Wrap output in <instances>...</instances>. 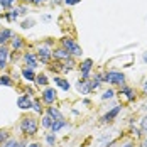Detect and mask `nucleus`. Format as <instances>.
Returning <instances> with one entry per match:
<instances>
[{"mask_svg": "<svg viewBox=\"0 0 147 147\" xmlns=\"http://www.w3.org/2000/svg\"><path fill=\"white\" fill-rule=\"evenodd\" d=\"M37 129H39V123H37L36 118H32V117L22 118V122H20V130L26 134V135H34V134L37 132Z\"/></svg>", "mask_w": 147, "mask_h": 147, "instance_id": "1", "label": "nucleus"}, {"mask_svg": "<svg viewBox=\"0 0 147 147\" xmlns=\"http://www.w3.org/2000/svg\"><path fill=\"white\" fill-rule=\"evenodd\" d=\"M103 81L110 83V85H123L125 83V74L120 73V71H108V73L103 74Z\"/></svg>", "mask_w": 147, "mask_h": 147, "instance_id": "2", "label": "nucleus"}, {"mask_svg": "<svg viewBox=\"0 0 147 147\" xmlns=\"http://www.w3.org/2000/svg\"><path fill=\"white\" fill-rule=\"evenodd\" d=\"M63 47L71 54V56H81V47H80V44L76 42V41H73L71 37H63Z\"/></svg>", "mask_w": 147, "mask_h": 147, "instance_id": "3", "label": "nucleus"}, {"mask_svg": "<svg viewBox=\"0 0 147 147\" xmlns=\"http://www.w3.org/2000/svg\"><path fill=\"white\" fill-rule=\"evenodd\" d=\"M37 58L41 59V63H49L51 58H53V51L47 47V46H41L39 47V51H37Z\"/></svg>", "mask_w": 147, "mask_h": 147, "instance_id": "4", "label": "nucleus"}, {"mask_svg": "<svg viewBox=\"0 0 147 147\" xmlns=\"http://www.w3.org/2000/svg\"><path fill=\"white\" fill-rule=\"evenodd\" d=\"M91 68H93V59H85V61L80 64V69H81V80H88Z\"/></svg>", "mask_w": 147, "mask_h": 147, "instance_id": "5", "label": "nucleus"}, {"mask_svg": "<svg viewBox=\"0 0 147 147\" xmlns=\"http://www.w3.org/2000/svg\"><path fill=\"white\" fill-rule=\"evenodd\" d=\"M17 107H19L20 110H29V108H32V100L29 98V95L19 96V98H17Z\"/></svg>", "mask_w": 147, "mask_h": 147, "instance_id": "6", "label": "nucleus"}, {"mask_svg": "<svg viewBox=\"0 0 147 147\" xmlns=\"http://www.w3.org/2000/svg\"><path fill=\"white\" fill-rule=\"evenodd\" d=\"M120 110H122V107H120V105H115L110 112H107V113L102 117V122H105V123H107V122H112V120H113V118L120 113Z\"/></svg>", "mask_w": 147, "mask_h": 147, "instance_id": "7", "label": "nucleus"}, {"mask_svg": "<svg viewBox=\"0 0 147 147\" xmlns=\"http://www.w3.org/2000/svg\"><path fill=\"white\" fill-rule=\"evenodd\" d=\"M53 58L58 59V61H66V59L71 58V54H69L64 47H61V49H54V51H53Z\"/></svg>", "mask_w": 147, "mask_h": 147, "instance_id": "8", "label": "nucleus"}, {"mask_svg": "<svg viewBox=\"0 0 147 147\" xmlns=\"http://www.w3.org/2000/svg\"><path fill=\"white\" fill-rule=\"evenodd\" d=\"M76 88L80 93H83V95H86L91 91V83H90V80H80L78 83H76Z\"/></svg>", "mask_w": 147, "mask_h": 147, "instance_id": "9", "label": "nucleus"}, {"mask_svg": "<svg viewBox=\"0 0 147 147\" xmlns=\"http://www.w3.org/2000/svg\"><path fill=\"white\" fill-rule=\"evenodd\" d=\"M42 100L46 103H53L56 100V90L54 88H46L44 93H42Z\"/></svg>", "mask_w": 147, "mask_h": 147, "instance_id": "10", "label": "nucleus"}, {"mask_svg": "<svg viewBox=\"0 0 147 147\" xmlns=\"http://www.w3.org/2000/svg\"><path fill=\"white\" fill-rule=\"evenodd\" d=\"M24 61H26V64L29 66L30 69H36V68H37V58H36L32 53H26V54H24Z\"/></svg>", "mask_w": 147, "mask_h": 147, "instance_id": "11", "label": "nucleus"}, {"mask_svg": "<svg viewBox=\"0 0 147 147\" xmlns=\"http://www.w3.org/2000/svg\"><path fill=\"white\" fill-rule=\"evenodd\" d=\"M12 37H14V34H12L10 29H0V46H3L9 39H12Z\"/></svg>", "mask_w": 147, "mask_h": 147, "instance_id": "12", "label": "nucleus"}, {"mask_svg": "<svg viewBox=\"0 0 147 147\" xmlns=\"http://www.w3.org/2000/svg\"><path fill=\"white\" fill-rule=\"evenodd\" d=\"M54 83H56L61 90H64V91H68V90L71 88V85L68 83V80H64V78H61V76H56V78H54Z\"/></svg>", "mask_w": 147, "mask_h": 147, "instance_id": "13", "label": "nucleus"}, {"mask_svg": "<svg viewBox=\"0 0 147 147\" xmlns=\"http://www.w3.org/2000/svg\"><path fill=\"white\" fill-rule=\"evenodd\" d=\"M47 115L53 118L54 122H56V120H63V115H61V112H59V110H56L54 107H49V108H47Z\"/></svg>", "mask_w": 147, "mask_h": 147, "instance_id": "14", "label": "nucleus"}, {"mask_svg": "<svg viewBox=\"0 0 147 147\" xmlns=\"http://www.w3.org/2000/svg\"><path fill=\"white\" fill-rule=\"evenodd\" d=\"M120 93H123V95H125V98H127L129 102H132V100H135L134 90H132V88H129V86H123V85H122V91H120Z\"/></svg>", "mask_w": 147, "mask_h": 147, "instance_id": "15", "label": "nucleus"}, {"mask_svg": "<svg viewBox=\"0 0 147 147\" xmlns=\"http://www.w3.org/2000/svg\"><path fill=\"white\" fill-rule=\"evenodd\" d=\"M22 46H24V39L19 37V36H14V37H12V49H14V51H19Z\"/></svg>", "mask_w": 147, "mask_h": 147, "instance_id": "16", "label": "nucleus"}, {"mask_svg": "<svg viewBox=\"0 0 147 147\" xmlns=\"http://www.w3.org/2000/svg\"><path fill=\"white\" fill-rule=\"evenodd\" d=\"M22 76H24V80H27V81H34V80H36V73H34V69H30V68L22 69Z\"/></svg>", "mask_w": 147, "mask_h": 147, "instance_id": "17", "label": "nucleus"}, {"mask_svg": "<svg viewBox=\"0 0 147 147\" xmlns=\"http://www.w3.org/2000/svg\"><path fill=\"white\" fill-rule=\"evenodd\" d=\"M34 81H36L39 86H46V85L49 83L47 76H46V74H42V73H41V74H36V80H34Z\"/></svg>", "mask_w": 147, "mask_h": 147, "instance_id": "18", "label": "nucleus"}, {"mask_svg": "<svg viewBox=\"0 0 147 147\" xmlns=\"http://www.w3.org/2000/svg\"><path fill=\"white\" fill-rule=\"evenodd\" d=\"M63 127H66V122H64V120H56V122H53L51 130H53V134H56L58 130H61Z\"/></svg>", "mask_w": 147, "mask_h": 147, "instance_id": "19", "label": "nucleus"}, {"mask_svg": "<svg viewBox=\"0 0 147 147\" xmlns=\"http://www.w3.org/2000/svg\"><path fill=\"white\" fill-rule=\"evenodd\" d=\"M0 85H2V86H12V85H14V81H12V78H10V76L3 74V76H0Z\"/></svg>", "mask_w": 147, "mask_h": 147, "instance_id": "20", "label": "nucleus"}, {"mask_svg": "<svg viewBox=\"0 0 147 147\" xmlns=\"http://www.w3.org/2000/svg\"><path fill=\"white\" fill-rule=\"evenodd\" d=\"M19 10H17V9H14V10H10V12H7V14L3 15V17H5V19H7V20H9V22H12V20H15V19H17V17H19Z\"/></svg>", "mask_w": 147, "mask_h": 147, "instance_id": "21", "label": "nucleus"}, {"mask_svg": "<svg viewBox=\"0 0 147 147\" xmlns=\"http://www.w3.org/2000/svg\"><path fill=\"white\" fill-rule=\"evenodd\" d=\"M53 122H54V120L46 113L44 117H42V122H41V123H42V127H44V129H51V127H53Z\"/></svg>", "mask_w": 147, "mask_h": 147, "instance_id": "22", "label": "nucleus"}, {"mask_svg": "<svg viewBox=\"0 0 147 147\" xmlns=\"http://www.w3.org/2000/svg\"><path fill=\"white\" fill-rule=\"evenodd\" d=\"M115 96V91L112 88H108L107 91H103V95H102V100H112Z\"/></svg>", "mask_w": 147, "mask_h": 147, "instance_id": "23", "label": "nucleus"}, {"mask_svg": "<svg viewBox=\"0 0 147 147\" xmlns=\"http://www.w3.org/2000/svg\"><path fill=\"white\" fill-rule=\"evenodd\" d=\"M34 24H36V20H34V19H26V20L20 24V27H22V29H30Z\"/></svg>", "mask_w": 147, "mask_h": 147, "instance_id": "24", "label": "nucleus"}, {"mask_svg": "<svg viewBox=\"0 0 147 147\" xmlns=\"http://www.w3.org/2000/svg\"><path fill=\"white\" fill-rule=\"evenodd\" d=\"M46 142H47V146H49V147H53V146H54V142H56V135H54V134L46 135Z\"/></svg>", "mask_w": 147, "mask_h": 147, "instance_id": "25", "label": "nucleus"}, {"mask_svg": "<svg viewBox=\"0 0 147 147\" xmlns=\"http://www.w3.org/2000/svg\"><path fill=\"white\" fill-rule=\"evenodd\" d=\"M7 56H9V49L5 46H0V59L7 61Z\"/></svg>", "mask_w": 147, "mask_h": 147, "instance_id": "26", "label": "nucleus"}, {"mask_svg": "<svg viewBox=\"0 0 147 147\" xmlns=\"http://www.w3.org/2000/svg\"><path fill=\"white\" fill-rule=\"evenodd\" d=\"M15 0H0V7H3V9H10L12 5H14Z\"/></svg>", "mask_w": 147, "mask_h": 147, "instance_id": "27", "label": "nucleus"}, {"mask_svg": "<svg viewBox=\"0 0 147 147\" xmlns=\"http://www.w3.org/2000/svg\"><path fill=\"white\" fill-rule=\"evenodd\" d=\"M3 147H19V142H17L15 139H9V140L3 144Z\"/></svg>", "mask_w": 147, "mask_h": 147, "instance_id": "28", "label": "nucleus"}, {"mask_svg": "<svg viewBox=\"0 0 147 147\" xmlns=\"http://www.w3.org/2000/svg\"><path fill=\"white\" fill-rule=\"evenodd\" d=\"M32 108H34L37 113H41V103H39V100H32Z\"/></svg>", "mask_w": 147, "mask_h": 147, "instance_id": "29", "label": "nucleus"}, {"mask_svg": "<svg viewBox=\"0 0 147 147\" xmlns=\"http://www.w3.org/2000/svg\"><path fill=\"white\" fill-rule=\"evenodd\" d=\"M140 130H144V132L147 134V115L140 120Z\"/></svg>", "mask_w": 147, "mask_h": 147, "instance_id": "30", "label": "nucleus"}, {"mask_svg": "<svg viewBox=\"0 0 147 147\" xmlns=\"http://www.w3.org/2000/svg\"><path fill=\"white\" fill-rule=\"evenodd\" d=\"M7 139H9V134L5 132V130H0V144H3Z\"/></svg>", "mask_w": 147, "mask_h": 147, "instance_id": "31", "label": "nucleus"}, {"mask_svg": "<svg viewBox=\"0 0 147 147\" xmlns=\"http://www.w3.org/2000/svg\"><path fill=\"white\" fill-rule=\"evenodd\" d=\"M17 10H19V14H26V12H29V9H27L26 5H20V7H19Z\"/></svg>", "mask_w": 147, "mask_h": 147, "instance_id": "32", "label": "nucleus"}, {"mask_svg": "<svg viewBox=\"0 0 147 147\" xmlns=\"http://www.w3.org/2000/svg\"><path fill=\"white\" fill-rule=\"evenodd\" d=\"M81 0H64V3L66 5H76V3H80Z\"/></svg>", "mask_w": 147, "mask_h": 147, "instance_id": "33", "label": "nucleus"}, {"mask_svg": "<svg viewBox=\"0 0 147 147\" xmlns=\"http://www.w3.org/2000/svg\"><path fill=\"white\" fill-rule=\"evenodd\" d=\"M142 61H144V63H147V51L142 54Z\"/></svg>", "mask_w": 147, "mask_h": 147, "instance_id": "34", "label": "nucleus"}, {"mask_svg": "<svg viewBox=\"0 0 147 147\" xmlns=\"http://www.w3.org/2000/svg\"><path fill=\"white\" fill-rule=\"evenodd\" d=\"M42 20H44V22H47V20H51V17H49V15H44V17H42Z\"/></svg>", "mask_w": 147, "mask_h": 147, "instance_id": "35", "label": "nucleus"}, {"mask_svg": "<svg viewBox=\"0 0 147 147\" xmlns=\"http://www.w3.org/2000/svg\"><path fill=\"white\" fill-rule=\"evenodd\" d=\"M90 103H91V102H90L88 98H85V100H83V105H90Z\"/></svg>", "mask_w": 147, "mask_h": 147, "instance_id": "36", "label": "nucleus"}, {"mask_svg": "<svg viewBox=\"0 0 147 147\" xmlns=\"http://www.w3.org/2000/svg\"><path fill=\"white\" fill-rule=\"evenodd\" d=\"M34 3H42V2H46V0H32Z\"/></svg>", "mask_w": 147, "mask_h": 147, "instance_id": "37", "label": "nucleus"}, {"mask_svg": "<svg viewBox=\"0 0 147 147\" xmlns=\"http://www.w3.org/2000/svg\"><path fill=\"white\" fill-rule=\"evenodd\" d=\"M123 147H134V144H132V142H129V144H125Z\"/></svg>", "mask_w": 147, "mask_h": 147, "instance_id": "38", "label": "nucleus"}, {"mask_svg": "<svg viewBox=\"0 0 147 147\" xmlns=\"http://www.w3.org/2000/svg\"><path fill=\"white\" fill-rule=\"evenodd\" d=\"M144 91L147 93V80H146V83H144Z\"/></svg>", "mask_w": 147, "mask_h": 147, "instance_id": "39", "label": "nucleus"}, {"mask_svg": "<svg viewBox=\"0 0 147 147\" xmlns=\"http://www.w3.org/2000/svg\"><path fill=\"white\" fill-rule=\"evenodd\" d=\"M142 147H147V139L144 140V142H142Z\"/></svg>", "mask_w": 147, "mask_h": 147, "instance_id": "40", "label": "nucleus"}, {"mask_svg": "<svg viewBox=\"0 0 147 147\" xmlns=\"http://www.w3.org/2000/svg\"><path fill=\"white\" fill-rule=\"evenodd\" d=\"M29 147H39V144H30Z\"/></svg>", "mask_w": 147, "mask_h": 147, "instance_id": "41", "label": "nucleus"}, {"mask_svg": "<svg viewBox=\"0 0 147 147\" xmlns=\"http://www.w3.org/2000/svg\"><path fill=\"white\" fill-rule=\"evenodd\" d=\"M22 2H24V3H29V2H32V0H22Z\"/></svg>", "mask_w": 147, "mask_h": 147, "instance_id": "42", "label": "nucleus"}, {"mask_svg": "<svg viewBox=\"0 0 147 147\" xmlns=\"http://www.w3.org/2000/svg\"><path fill=\"white\" fill-rule=\"evenodd\" d=\"M19 147H26V144H19Z\"/></svg>", "mask_w": 147, "mask_h": 147, "instance_id": "43", "label": "nucleus"}, {"mask_svg": "<svg viewBox=\"0 0 147 147\" xmlns=\"http://www.w3.org/2000/svg\"><path fill=\"white\" fill-rule=\"evenodd\" d=\"M146 110H147V103H146Z\"/></svg>", "mask_w": 147, "mask_h": 147, "instance_id": "44", "label": "nucleus"}, {"mask_svg": "<svg viewBox=\"0 0 147 147\" xmlns=\"http://www.w3.org/2000/svg\"><path fill=\"white\" fill-rule=\"evenodd\" d=\"M107 147H112V146H107Z\"/></svg>", "mask_w": 147, "mask_h": 147, "instance_id": "45", "label": "nucleus"}, {"mask_svg": "<svg viewBox=\"0 0 147 147\" xmlns=\"http://www.w3.org/2000/svg\"><path fill=\"white\" fill-rule=\"evenodd\" d=\"M0 9H2V7H0ZM0 14H2V12H0Z\"/></svg>", "mask_w": 147, "mask_h": 147, "instance_id": "46", "label": "nucleus"}]
</instances>
